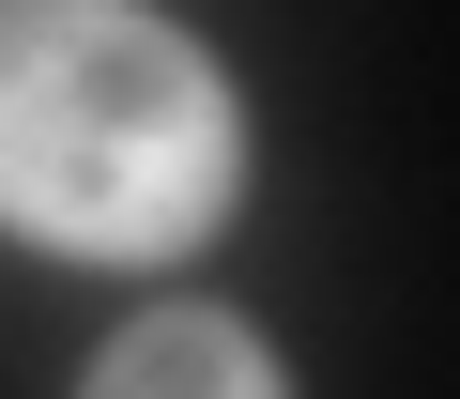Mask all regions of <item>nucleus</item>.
<instances>
[{"instance_id":"nucleus-1","label":"nucleus","mask_w":460,"mask_h":399,"mask_svg":"<svg viewBox=\"0 0 460 399\" xmlns=\"http://www.w3.org/2000/svg\"><path fill=\"white\" fill-rule=\"evenodd\" d=\"M0 216L77 262H169L230 216V93L138 0H0Z\"/></svg>"},{"instance_id":"nucleus-2","label":"nucleus","mask_w":460,"mask_h":399,"mask_svg":"<svg viewBox=\"0 0 460 399\" xmlns=\"http://www.w3.org/2000/svg\"><path fill=\"white\" fill-rule=\"evenodd\" d=\"M77 399H292V384H277V353H261L246 323L184 307V323H123Z\"/></svg>"}]
</instances>
